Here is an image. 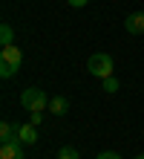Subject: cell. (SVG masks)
Instances as JSON below:
<instances>
[{"instance_id":"obj_10","label":"cell","mask_w":144,"mask_h":159,"mask_svg":"<svg viewBox=\"0 0 144 159\" xmlns=\"http://www.w3.org/2000/svg\"><path fill=\"white\" fill-rule=\"evenodd\" d=\"M58 159H81V153L75 151L72 145H63L61 151H58Z\"/></svg>"},{"instance_id":"obj_8","label":"cell","mask_w":144,"mask_h":159,"mask_svg":"<svg viewBox=\"0 0 144 159\" xmlns=\"http://www.w3.org/2000/svg\"><path fill=\"white\" fill-rule=\"evenodd\" d=\"M20 142H23V145H35V142H37V127L32 125V121L20 125Z\"/></svg>"},{"instance_id":"obj_12","label":"cell","mask_w":144,"mask_h":159,"mask_svg":"<svg viewBox=\"0 0 144 159\" xmlns=\"http://www.w3.org/2000/svg\"><path fill=\"white\" fill-rule=\"evenodd\" d=\"M95 159H124V156H121V153H115V151H101Z\"/></svg>"},{"instance_id":"obj_6","label":"cell","mask_w":144,"mask_h":159,"mask_svg":"<svg viewBox=\"0 0 144 159\" xmlns=\"http://www.w3.org/2000/svg\"><path fill=\"white\" fill-rule=\"evenodd\" d=\"M20 139V127H15L12 121H0V142H17Z\"/></svg>"},{"instance_id":"obj_3","label":"cell","mask_w":144,"mask_h":159,"mask_svg":"<svg viewBox=\"0 0 144 159\" xmlns=\"http://www.w3.org/2000/svg\"><path fill=\"white\" fill-rule=\"evenodd\" d=\"M86 70H89V75H95V78H110L112 75V58L107 52H92L89 61H86Z\"/></svg>"},{"instance_id":"obj_1","label":"cell","mask_w":144,"mask_h":159,"mask_svg":"<svg viewBox=\"0 0 144 159\" xmlns=\"http://www.w3.org/2000/svg\"><path fill=\"white\" fill-rule=\"evenodd\" d=\"M23 64V52L20 46L12 43V46H3V52H0V78H12L17 70H20Z\"/></svg>"},{"instance_id":"obj_5","label":"cell","mask_w":144,"mask_h":159,"mask_svg":"<svg viewBox=\"0 0 144 159\" xmlns=\"http://www.w3.org/2000/svg\"><path fill=\"white\" fill-rule=\"evenodd\" d=\"M124 29L130 35H141L144 32V12H133L127 20H124Z\"/></svg>"},{"instance_id":"obj_7","label":"cell","mask_w":144,"mask_h":159,"mask_svg":"<svg viewBox=\"0 0 144 159\" xmlns=\"http://www.w3.org/2000/svg\"><path fill=\"white\" fill-rule=\"evenodd\" d=\"M66 110H69V98H66V96H55V98H49V113L63 116Z\"/></svg>"},{"instance_id":"obj_11","label":"cell","mask_w":144,"mask_h":159,"mask_svg":"<svg viewBox=\"0 0 144 159\" xmlns=\"http://www.w3.org/2000/svg\"><path fill=\"white\" fill-rule=\"evenodd\" d=\"M101 87H104V93H118V87H121V84H118V78H101Z\"/></svg>"},{"instance_id":"obj_15","label":"cell","mask_w":144,"mask_h":159,"mask_svg":"<svg viewBox=\"0 0 144 159\" xmlns=\"http://www.w3.org/2000/svg\"><path fill=\"white\" fill-rule=\"evenodd\" d=\"M136 159H144V153H138V156H136Z\"/></svg>"},{"instance_id":"obj_2","label":"cell","mask_w":144,"mask_h":159,"mask_svg":"<svg viewBox=\"0 0 144 159\" xmlns=\"http://www.w3.org/2000/svg\"><path fill=\"white\" fill-rule=\"evenodd\" d=\"M20 107L29 110V113H43L49 107V96L41 90V87H26L20 93Z\"/></svg>"},{"instance_id":"obj_4","label":"cell","mask_w":144,"mask_h":159,"mask_svg":"<svg viewBox=\"0 0 144 159\" xmlns=\"http://www.w3.org/2000/svg\"><path fill=\"white\" fill-rule=\"evenodd\" d=\"M0 159H26L23 153V142H0Z\"/></svg>"},{"instance_id":"obj_14","label":"cell","mask_w":144,"mask_h":159,"mask_svg":"<svg viewBox=\"0 0 144 159\" xmlns=\"http://www.w3.org/2000/svg\"><path fill=\"white\" fill-rule=\"evenodd\" d=\"M66 3H69L72 9H81V6H86V3H89V0H66Z\"/></svg>"},{"instance_id":"obj_9","label":"cell","mask_w":144,"mask_h":159,"mask_svg":"<svg viewBox=\"0 0 144 159\" xmlns=\"http://www.w3.org/2000/svg\"><path fill=\"white\" fill-rule=\"evenodd\" d=\"M0 43H3V46H12V43H15V29H12L9 23L0 26Z\"/></svg>"},{"instance_id":"obj_13","label":"cell","mask_w":144,"mask_h":159,"mask_svg":"<svg viewBox=\"0 0 144 159\" xmlns=\"http://www.w3.org/2000/svg\"><path fill=\"white\" fill-rule=\"evenodd\" d=\"M29 121H32V125L37 127V125H41V121H43V113H32V116H29Z\"/></svg>"}]
</instances>
